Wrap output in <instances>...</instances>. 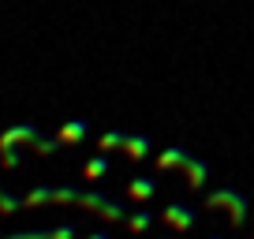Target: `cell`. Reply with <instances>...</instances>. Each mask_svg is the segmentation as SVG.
Masks as SVG:
<instances>
[{"label":"cell","instance_id":"cell-1","mask_svg":"<svg viewBox=\"0 0 254 239\" xmlns=\"http://www.w3.org/2000/svg\"><path fill=\"white\" fill-rule=\"evenodd\" d=\"M8 146H34L38 153H56L64 142H60V138L38 135L30 123H19V127H11V131H4V135H0V150H8Z\"/></svg>","mask_w":254,"mask_h":239},{"label":"cell","instance_id":"cell-2","mask_svg":"<svg viewBox=\"0 0 254 239\" xmlns=\"http://www.w3.org/2000/svg\"><path fill=\"white\" fill-rule=\"evenodd\" d=\"M206 206H228L232 224H243L247 217H251V206H247V198L239 191H217V194H209V198H206Z\"/></svg>","mask_w":254,"mask_h":239},{"label":"cell","instance_id":"cell-3","mask_svg":"<svg viewBox=\"0 0 254 239\" xmlns=\"http://www.w3.org/2000/svg\"><path fill=\"white\" fill-rule=\"evenodd\" d=\"M194 209H187V206H180V202H172V206L165 209V224H172L176 232H187V228H194Z\"/></svg>","mask_w":254,"mask_h":239},{"label":"cell","instance_id":"cell-4","mask_svg":"<svg viewBox=\"0 0 254 239\" xmlns=\"http://www.w3.org/2000/svg\"><path fill=\"white\" fill-rule=\"evenodd\" d=\"M4 239H75V224H60V228H41V232H15Z\"/></svg>","mask_w":254,"mask_h":239},{"label":"cell","instance_id":"cell-5","mask_svg":"<svg viewBox=\"0 0 254 239\" xmlns=\"http://www.w3.org/2000/svg\"><path fill=\"white\" fill-rule=\"evenodd\" d=\"M86 131H90V127H86V120H67L56 138H60L64 146H75V142H82V138H86Z\"/></svg>","mask_w":254,"mask_h":239},{"label":"cell","instance_id":"cell-6","mask_svg":"<svg viewBox=\"0 0 254 239\" xmlns=\"http://www.w3.org/2000/svg\"><path fill=\"white\" fill-rule=\"evenodd\" d=\"M127 191H131V198H138V202H150L153 194H157V179H146V176H135V179L127 183Z\"/></svg>","mask_w":254,"mask_h":239},{"label":"cell","instance_id":"cell-7","mask_svg":"<svg viewBox=\"0 0 254 239\" xmlns=\"http://www.w3.org/2000/svg\"><path fill=\"white\" fill-rule=\"evenodd\" d=\"M183 172H187V183L190 187H202V179L209 176V165H206V161H198V157H187Z\"/></svg>","mask_w":254,"mask_h":239},{"label":"cell","instance_id":"cell-8","mask_svg":"<svg viewBox=\"0 0 254 239\" xmlns=\"http://www.w3.org/2000/svg\"><path fill=\"white\" fill-rule=\"evenodd\" d=\"M124 150H127V157L142 161L146 153H150V138H142V135H127V138H124Z\"/></svg>","mask_w":254,"mask_h":239},{"label":"cell","instance_id":"cell-9","mask_svg":"<svg viewBox=\"0 0 254 239\" xmlns=\"http://www.w3.org/2000/svg\"><path fill=\"white\" fill-rule=\"evenodd\" d=\"M109 172V157H94V161H86V165H82V176H86V179H101V176Z\"/></svg>","mask_w":254,"mask_h":239},{"label":"cell","instance_id":"cell-10","mask_svg":"<svg viewBox=\"0 0 254 239\" xmlns=\"http://www.w3.org/2000/svg\"><path fill=\"white\" fill-rule=\"evenodd\" d=\"M150 224H153V213H150V209H138V213L127 217V228H131V232H142V228H150Z\"/></svg>","mask_w":254,"mask_h":239},{"label":"cell","instance_id":"cell-11","mask_svg":"<svg viewBox=\"0 0 254 239\" xmlns=\"http://www.w3.org/2000/svg\"><path fill=\"white\" fill-rule=\"evenodd\" d=\"M19 165H23V150H19V146L0 150V168H19Z\"/></svg>","mask_w":254,"mask_h":239},{"label":"cell","instance_id":"cell-12","mask_svg":"<svg viewBox=\"0 0 254 239\" xmlns=\"http://www.w3.org/2000/svg\"><path fill=\"white\" fill-rule=\"evenodd\" d=\"M124 138H127L124 131H105L97 146H101V153H109V150H116V146H124Z\"/></svg>","mask_w":254,"mask_h":239},{"label":"cell","instance_id":"cell-13","mask_svg":"<svg viewBox=\"0 0 254 239\" xmlns=\"http://www.w3.org/2000/svg\"><path fill=\"white\" fill-rule=\"evenodd\" d=\"M157 165L161 168H172V165H187V153H183V150H168V153H161V157H157Z\"/></svg>","mask_w":254,"mask_h":239},{"label":"cell","instance_id":"cell-14","mask_svg":"<svg viewBox=\"0 0 254 239\" xmlns=\"http://www.w3.org/2000/svg\"><path fill=\"white\" fill-rule=\"evenodd\" d=\"M90 239H109V236H105V232H94V236H90Z\"/></svg>","mask_w":254,"mask_h":239},{"label":"cell","instance_id":"cell-15","mask_svg":"<svg viewBox=\"0 0 254 239\" xmlns=\"http://www.w3.org/2000/svg\"><path fill=\"white\" fill-rule=\"evenodd\" d=\"M0 194H4V183H0Z\"/></svg>","mask_w":254,"mask_h":239},{"label":"cell","instance_id":"cell-16","mask_svg":"<svg viewBox=\"0 0 254 239\" xmlns=\"http://www.w3.org/2000/svg\"><path fill=\"white\" fill-rule=\"evenodd\" d=\"M161 239H172V236H161Z\"/></svg>","mask_w":254,"mask_h":239},{"label":"cell","instance_id":"cell-17","mask_svg":"<svg viewBox=\"0 0 254 239\" xmlns=\"http://www.w3.org/2000/svg\"><path fill=\"white\" fill-rule=\"evenodd\" d=\"M213 239H221V236H213Z\"/></svg>","mask_w":254,"mask_h":239}]
</instances>
